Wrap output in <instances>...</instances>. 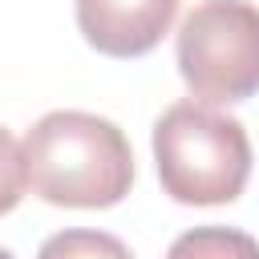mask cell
<instances>
[{"instance_id":"2","label":"cell","mask_w":259,"mask_h":259,"mask_svg":"<svg viewBox=\"0 0 259 259\" xmlns=\"http://www.w3.org/2000/svg\"><path fill=\"white\" fill-rule=\"evenodd\" d=\"M162 190L186 206L235 202L251 178V138L239 117L206 101H174L154 121Z\"/></svg>"},{"instance_id":"5","label":"cell","mask_w":259,"mask_h":259,"mask_svg":"<svg viewBox=\"0 0 259 259\" xmlns=\"http://www.w3.org/2000/svg\"><path fill=\"white\" fill-rule=\"evenodd\" d=\"M166 259H259V243L235 227H194L170 243Z\"/></svg>"},{"instance_id":"7","label":"cell","mask_w":259,"mask_h":259,"mask_svg":"<svg viewBox=\"0 0 259 259\" xmlns=\"http://www.w3.org/2000/svg\"><path fill=\"white\" fill-rule=\"evenodd\" d=\"M28 190V170H24V150L20 142L0 125V214H8Z\"/></svg>"},{"instance_id":"1","label":"cell","mask_w":259,"mask_h":259,"mask_svg":"<svg viewBox=\"0 0 259 259\" xmlns=\"http://www.w3.org/2000/svg\"><path fill=\"white\" fill-rule=\"evenodd\" d=\"M24 170L53 206H113L134 186V150L125 134L97 113L53 109L24 134Z\"/></svg>"},{"instance_id":"3","label":"cell","mask_w":259,"mask_h":259,"mask_svg":"<svg viewBox=\"0 0 259 259\" xmlns=\"http://www.w3.org/2000/svg\"><path fill=\"white\" fill-rule=\"evenodd\" d=\"M178 73L206 105L259 93V4L202 0L178 24Z\"/></svg>"},{"instance_id":"4","label":"cell","mask_w":259,"mask_h":259,"mask_svg":"<svg viewBox=\"0 0 259 259\" xmlns=\"http://www.w3.org/2000/svg\"><path fill=\"white\" fill-rule=\"evenodd\" d=\"M182 0H77L81 36L105 57H146L174 24Z\"/></svg>"},{"instance_id":"6","label":"cell","mask_w":259,"mask_h":259,"mask_svg":"<svg viewBox=\"0 0 259 259\" xmlns=\"http://www.w3.org/2000/svg\"><path fill=\"white\" fill-rule=\"evenodd\" d=\"M36 259H130L125 243L109 231H85V227H73V231H57L40 243Z\"/></svg>"},{"instance_id":"8","label":"cell","mask_w":259,"mask_h":259,"mask_svg":"<svg viewBox=\"0 0 259 259\" xmlns=\"http://www.w3.org/2000/svg\"><path fill=\"white\" fill-rule=\"evenodd\" d=\"M0 259H12V251H4V247H0Z\"/></svg>"}]
</instances>
